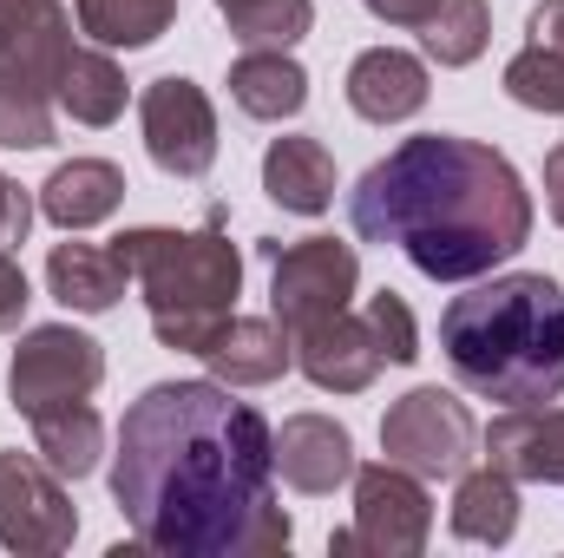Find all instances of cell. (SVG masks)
I'll return each instance as SVG.
<instances>
[{
    "mask_svg": "<svg viewBox=\"0 0 564 558\" xmlns=\"http://www.w3.org/2000/svg\"><path fill=\"white\" fill-rule=\"evenodd\" d=\"M26 230H33V197H26V184H13L0 171V250L26 244Z\"/></svg>",
    "mask_w": 564,
    "mask_h": 558,
    "instance_id": "cell-29",
    "label": "cell"
},
{
    "mask_svg": "<svg viewBox=\"0 0 564 558\" xmlns=\"http://www.w3.org/2000/svg\"><path fill=\"white\" fill-rule=\"evenodd\" d=\"M492 40V7L486 0H440L421 26V46L433 66H473Z\"/></svg>",
    "mask_w": 564,
    "mask_h": 558,
    "instance_id": "cell-26",
    "label": "cell"
},
{
    "mask_svg": "<svg viewBox=\"0 0 564 558\" xmlns=\"http://www.w3.org/2000/svg\"><path fill=\"white\" fill-rule=\"evenodd\" d=\"M263 257H270V315L282 322L289 342L355 309V282H361L355 244L302 237V244H263Z\"/></svg>",
    "mask_w": 564,
    "mask_h": 558,
    "instance_id": "cell-6",
    "label": "cell"
},
{
    "mask_svg": "<svg viewBox=\"0 0 564 558\" xmlns=\"http://www.w3.org/2000/svg\"><path fill=\"white\" fill-rule=\"evenodd\" d=\"M230 99L237 112L263 119V126H282L308 106V73L289 46H243L230 60Z\"/></svg>",
    "mask_w": 564,
    "mask_h": 558,
    "instance_id": "cell-19",
    "label": "cell"
},
{
    "mask_svg": "<svg viewBox=\"0 0 564 558\" xmlns=\"http://www.w3.org/2000/svg\"><path fill=\"white\" fill-rule=\"evenodd\" d=\"M361 7H368L375 20H388V26H414V33H421L440 0H361Z\"/></svg>",
    "mask_w": 564,
    "mask_h": 558,
    "instance_id": "cell-31",
    "label": "cell"
},
{
    "mask_svg": "<svg viewBox=\"0 0 564 558\" xmlns=\"http://www.w3.org/2000/svg\"><path fill=\"white\" fill-rule=\"evenodd\" d=\"M112 500L164 558H270L295 539L276 506V427L217 375L158 382L126 408Z\"/></svg>",
    "mask_w": 564,
    "mask_h": 558,
    "instance_id": "cell-1",
    "label": "cell"
},
{
    "mask_svg": "<svg viewBox=\"0 0 564 558\" xmlns=\"http://www.w3.org/2000/svg\"><path fill=\"white\" fill-rule=\"evenodd\" d=\"M139 126H144V151L164 178H204L217 164V106L184 73H164V79L144 86Z\"/></svg>",
    "mask_w": 564,
    "mask_h": 558,
    "instance_id": "cell-11",
    "label": "cell"
},
{
    "mask_svg": "<svg viewBox=\"0 0 564 558\" xmlns=\"http://www.w3.org/2000/svg\"><path fill=\"white\" fill-rule=\"evenodd\" d=\"M119 204H126V171H119L112 158H66V164H53V178L40 184V211H46V224H59L66 237L106 224Z\"/></svg>",
    "mask_w": 564,
    "mask_h": 558,
    "instance_id": "cell-18",
    "label": "cell"
},
{
    "mask_svg": "<svg viewBox=\"0 0 564 558\" xmlns=\"http://www.w3.org/2000/svg\"><path fill=\"white\" fill-rule=\"evenodd\" d=\"M276 480L295 486V493H308V500H322L341 480H355V440H348V427L328 415H289L276 427Z\"/></svg>",
    "mask_w": 564,
    "mask_h": 558,
    "instance_id": "cell-14",
    "label": "cell"
},
{
    "mask_svg": "<svg viewBox=\"0 0 564 558\" xmlns=\"http://www.w3.org/2000/svg\"><path fill=\"white\" fill-rule=\"evenodd\" d=\"M79 13V33L106 53H139L151 40L171 33L177 20V0H73Z\"/></svg>",
    "mask_w": 564,
    "mask_h": 558,
    "instance_id": "cell-25",
    "label": "cell"
},
{
    "mask_svg": "<svg viewBox=\"0 0 564 558\" xmlns=\"http://www.w3.org/2000/svg\"><path fill=\"white\" fill-rule=\"evenodd\" d=\"M381 453L421 480H459L479 453V420L453 388H408L381 415Z\"/></svg>",
    "mask_w": 564,
    "mask_h": 558,
    "instance_id": "cell-7",
    "label": "cell"
},
{
    "mask_svg": "<svg viewBox=\"0 0 564 558\" xmlns=\"http://www.w3.org/2000/svg\"><path fill=\"white\" fill-rule=\"evenodd\" d=\"M99 382H106V348L73 322L26 329L13 362H7V401L26 420L46 415V408H66V401H93Z\"/></svg>",
    "mask_w": 564,
    "mask_h": 558,
    "instance_id": "cell-8",
    "label": "cell"
},
{
    "mask_svg": "<svg viewBox=\"0 0 564 558\" xmlns=\"http://www.w3.org/2000/svg\"><path fill=\"white\" fill-rule=\"evenodd\" d=\"M204 362L224 388H270L295 368V342L282 335L276 315H230L224 335L204 348Z\"/></svg>",
    "mask_w": 564,
    "mask_h": 558,
    "instance_id": "cell-17",
    "label": "cell"
},
{
    "mask_svg": "<svg viewBox=\"0 0 564 558\" xmlns=\"http://www.w3.org/2000/svg\"><path fill=\"white\" fill-rule=\"evenodd\" d=\"M79 539V513L66 500V480L40 460L7 447L0 453V546L20 558H53Z\"/></svg>",
    "mask_w": 564,
    "mask_h": 558,
    "instance_id": "cell-10",
    "label": "cell"
},
{
    "mask_svg": "<svg viewBox=\"0 0 564 558\" xmlns=\"http://www.w3.org/2000/svg\"><path fill=\"white\" fill-rule=\"evenodd\" d=\"M446 526L466 546H512V533H519V480L499 473V466H466L459 486H453Z\"/></svg>",
    "mask_w": 564,
    "mask_h": 558,
    "instance_id": "cell-22",
    "label": "cell"
},
{
    "mask_svg": "<svg viewBox=\"0 0 564 558\" xmlns=\"http://www.w3.org/2000/svg\"><path fill=\"white\" fill-rule=\"evenodd\" d=\"M361 244L401 250L433 282H479L532 237V191L506 151L453 132L401 139L348 191Z\"/></svg>",
    "mask_w": 564,
    "mask_h": 558,
    "instance_id": "cell-2",
    "label": "cell"
},
{
    "mask_svg": "<svg viewBox=\"0 0 564 558\" xmlns=\"http://www.w3.org/2000/svg\"><path fill=\"white\" fill-rule=\"evenodd\" d=\"M295 368H302L322 395H361V388H375V375L388 368V355H381L368 315L348 309V315H335V322H322L315 335L295 342Z\"/></svg>",
    "mask_w": 564,
    "mask_h": 558,
    "instance_id": "cell-13",
    "label": "cell"
},
{
    "mask_svg": "<svg viewBox=\"0 0 564 558\" xmlns=\"http://www.w3.org/2000/svg\"><path fill=\"white\" fill-rule=\"evenodd\" d=\"M126 282H132V270L119 264L112 244H53V257H46V289H53V302H66L73 315H106V309H119Z\"/></svg>",
    "mask_w": 564,
    "mask_h": 558,
    "instance_id": "cell-21",
    "label": "cell"
},
{
    "mask_svg": "<svg viewBox=\"0 0 564 558\" xmlns=\"http://www.w3.org/2000/svg\"><path fill=\"white\" fill-rule=\"evenodd\" d=\"M506 93L525 112L564 119V0H539L525 20V46L506 60Z\"/></svg>",
    "mask_w": 564,
    "mask_h": 558,
    "instance_id": "cell-16",
    "label": "cell"
},
{
    "mask_svg": "<svg viewBox=\"0 0 564 558\" xmlns=\"http://www.w3.org/2000/svg\"><path fill=\"white\" fill-rule=\"evenodd\" d=\"M26 302H33V289H26V270H20V264L0 250V329H20Z\"/></svg>",
    "mask_w": 564,
    "mask_h": 558,
    "instance_id": "cell-30",
    "label": "cell"
},
{
    "mask_svg": "<svg viewBox=\"0 0 564 558\" xmlns=\"http://www.w3.org/2000/svg\"><path fill=\"white\" fill-rule=\"evenodd\" d=\"M119 264L132 270L144 309H151V335L177 355H204L224 322L237 315V289H243V257L224 237V211H210L204 230H164L139 224L126 237H112Z\"/></svg>",
    "mask_w": 564,
    "mask_h": 558,
    "instance_id": "cell-4",
    "label": "cell"
},
{
    "mask_svg": "<svg viewBox=\"0 0 564 558\" xmlns=\"http://www.w3.org/2000/svg\"><path fill=\"white\" fill-rule=\"evenodd\" d=\"M368 329H375V342H381V355L394 362V368H408L414 355H421V322H414V309L394 296V289H381V296H368Z\"/></svg>",
    "mask_w": 564,
    "mask_h": 558,
    "instance_id": "cell-28",
    "label": "cell"
},
{
    "mask_svg": "<svg viewBox=\"0 0 564 558\" xmlns=\"http://www.w3.org/2000/svg\"><path fill=\"white\" fill-rule=\"evenodd\" d=\"M263 191L276 197L282 211H295V217H322L335 204V158H328V144L308 139V132L270 139V151H263Z\"/></svg>",
    "mask_w": 564,
    "mask_h": 558,
    "instance_id": "cell-20",
    "label": "cell"
},
{
    "mask_svg": "<svg viewBox=\"0 0 564 558\" xmlns=\"http://www.w3.org/2000/svg\"><path fill=\"white\" fill-rule=\"evenodd\" d=\"M426 539H433V500H426L421 473H408L394 460L355 466V526L335 533L328 546L375 558H421Z\"/></svg>",
    "mask_w": 564,
    "mask_h": 558,
    "instance_id": "cell-9",
    "label": "cell"
},
{
    "mask_svg": "<svg viewBox=\"0 0 564 558\" xmlns=\"http://www.w3.org/2000/svg\"><path fill=\"white\" fill-rule=\"evenodd\" d=\"M426 60L401 53V46H368L355 66H348V106L355 119L368 126H401L426 106Z\"/></svg>",
    "mask_w": 564,
    "mask_h": 558,
    "instance_id": "cell-15",
    "label": "cell"
},
{
    "mask_svg": "<svg viewBox=\"0 0 564 558\" xmlns=\"http://www.w3.org/2000/svg\"><path fill=\"white\" fill-rule=\"evenodd\" d=\"M545 211L564 230V144H552V158H545Z\"/></svg>",
    "mask_w": 564,
    "mask_h": 558,
    "instance_id": "cell-32",
    "label": "cell"
},
{
    "mask_svg": "<svg viewBox=\"0 0 564 558\" xmlns=\"http://www.w3.org/2000/svg\"><path fill=\"white\" fill-rule=\"evenodd\" d=\"M59 112L73 126H112L126 112V73L106 46H73V60L59 73Z\"/></svg>",
    "mask_w": 564,
    "mask_h": 558,
    "instance_id": "cell-24",
    "label": "cell"
},
{
    "mask_svg": "<svg viewBox=\"0 0 564 558\" xmlns=\"http://www.w3.org/2000/svg\"><path fill=\"white\" fill-rule=\"evenodd\" d=\"M13 7H20V0H0V20H7V13H13Z\"/></svg>",
    "mask_w": 564,
    "mask_h": 558,
    "instance_id": "cell-33",
    "label": "cell"
},
{
    "mask_svg": "<svg viewBox=\"0 0 564 558\" xmlns=\"http://www.w3.org/2000/svg\"><path fill=\"white\" fill-rule=\"evenodd\" d=\"M33 427V453L59 473V480H86L106 453V420L93 415V401H66V408H46V415L26 420Z\"/></svg>",
    "mask_w": 564,
    "mask_h": 558,
    "instance_id": "cell-23",
    "label": "cell"
},
{
    "mask_svg": "<svg viewBox=\"0 0 564 558\" xmlns=\"http://www.w3.org/2000/svg\"><path fill=\"white\" fill-rule=\"evenodd\" d=\"M73 7L66 0H20L0 20V144L46 151L59 119V73L73 60Z\"/></svg>",
    "mask_w": 564,
    "mask_h": 558,
    "instance_id": "cell-5",
    "label": "cell"
},
{
    "mask_svg": "<svg viewBox=\"0 0 564 558\" xmlns=\"http://www.w3.org/2000/svg\"><path fill=\"white\" fill-rule=\"evenodd\" d=\"M486 466L512 473L519 486H558L564 493V408L539 401V408H506L479 433Z\"/></svg>",
    "mask_w": 564,
    "mask_h": 558,
    "instance_id": "cell-12",
    "label": "cell"
},
{
    "mask_svg": "<svg viewBox=\"0 0 564 558\" xmlns=\"http://www.w3.org/2000/svg\"><path fill=\"white\" fill-rule=\"evenodd\" d=\"M446 368L466 395L539 408L564 395V289L545 270H512L446 302Z\"/></svg>",
    "mask_w": 564,
    "mask_h": 558,
    "instance_id": "cell-3",
    "label": "cell"
},
{
    "mask_svg": "<svg viewBox=\"0 0 564 558\" xmlns=\"http://www.w3.org/2000/svg\"><path fill=\"white\" fill-rule=\"evenodd\" d=\"M217 13L243 46H295L315 26V0H217Z\"/></svg>",
    "mask_w": 564,
    "mask_h": 558,
    "instance_id": "cell-27",
    "label": "cell"
}]
</instances>
